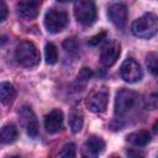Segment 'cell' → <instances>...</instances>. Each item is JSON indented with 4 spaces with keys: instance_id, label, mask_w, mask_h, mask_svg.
I'll return each instance as SVG.
<instances>
[{
    "instance_id": "cell-21",
    "label": "cell",
    "mask_w": 158,
    "mask_h": 158,
    "mask_svg": "<svg viewBox=\"0 0 158 158\" xmlns=\"http://www.w3.org/2000/svg\"><path fill=\"white\" fill-rule=\"evenodd\" d=\"M63 47L67 52L69 53H75L77 49H78V42L75 38H67L64 42H63Z\"/></svg>"
},
{
    "instance_id": "cell-7",
    "label": "cell",
    "mask_w": 158,
    "mask_h": 158,
    "mask_svg": "<svg viewBox=\"0 0 158 158\" xmlns=\"http://www.w3.org/2000/svg\"><path fill=\"white\" fill-rule=\"evenodd\" d=\"M120 75L127 83H137V81H139L142 79L143 73H142L141 65L133 58H127L121 64Z\"/></svg>"
},
{
    "instance_id": "cell-9",
    "label": "cell",
    "mask_w": 158,
    "mask_h": 158,
    "mask_svg": "<svg viewBox=\"0 0 158 158\" xmlns=\"http://www.w3.org/2000/svg\"><path fill=\"white\" fill-rule=\"evenodd\" d=\"M107 15L110 21L118 28H123L127 22V7L123 4H114L109 7Z\"/></svg>"
},
{
    "instance_id": "cell-19",
    "label": "cell",
    "mask_w": 158,
    "mask_h": 158,
    "mask_svg": "<svg viewBox=\"0 0 158 158\" xmlns=\"http://www.w3.org/2000/svg\"><path fill=\"white\" fill-rule=\"evenodd\" d=\"M146 64L148 70L156 77L158 78V54L156 53H149L146 58Z\"/></svg>"
},
{
    "instance_id": "cell-6",
    "label": "cell",
    "mask_w": 158,
    "mask_h": 158,
    "mask_svg": "<svg viewBox=\"0 0 158 158\" xmlns=\"http://www.w3.org/2000/svg\"><path fill=\"white\" fill-rule=\"evenodd\" d=\"M109 102V90L106 88H99L94 90L86 99V106L93 112H104Z\"/></svg>"
},
{
    "instance_id": "cell-8",
    "label": "cell",
    "mask_w": 158,
    "mask_h": 158,
    "mask_svg": "<svg viewBox=\"0 0 158 158\" xmlns=\"http://www.w3.org/2000/svg\"><path fill=\"white\" fill-rule=\"evenodd\" d=\"M19 115H20L22 125L26 128L27 135L30 137H36L38 135V121H37L36 115L32 111V109L30 106H22Z\"/></svg>"
},
{
    "instance_id": "cell-26",
    "label": "cell",
    "mask_w": 158,
    "mask_h": 158,
    "mask_svg": "<svg viewBox=\"0 0 158 158\" xmlns=\"http://www.w3.org/2000/svg\"><path fill=\"white\" fill-rule=\"evenodd\" d=\"M58 1H60V2H67V1H70V0H58Z\"/></svg>"
},
{
    "instance_id": "cell-11",
    "label": "cell",
    "mask_w": 158,
    "mask_h": 158,
    "mask_svg": "<svg viewBox=\"0 0 158 158\" xmlns=\"http://www.w3.org/2000/svg\"><path fill=\"white\" fill-rule=\"evenodd\" d=\"M63 126V112L59 109L52 110L44 118V128L49 133L58 132Z\"/></svg>"
},
{
    "instance_id": "cell-17",
    "label": "cell",
    "mask_w": 158,
    "mask_h": 158,
    "mask_svg": "<svg viewBox=\"0 0 158 158\" xmlns=\"http://www.w3.org/2000/svg\"><path fill=\"white\" fill-rule=\"evenodd\" d=\"M83 123H84L83 114L78 110H73L69 115V127H70V130L74 133H77L83 128Z\"/></svg>"
},
{
    "instance_id": "cell-4",
    "label": "cell",
    "mask_w": 158,
    "mask_h": 158,
    "mask_svg": "<svg viewBox=\"0 0 158 158\" xmlns=\"http://www.w3.org/2000/svg\"><path fill=\"white\" fill-rule=\"evenodd\" d=\"M96 6L93 0H77L74 4V16L83 26H90L96 20Z\"/></svg>"
},
{
    "instance_id": "cell-16",
    "label": "cell",
    "mask_w": 158,
    "mask_h": 158,
    "mask_svg": "<svg viewBox=\"0 0 158 158\" xmlns=\"http://www.w3.org/2000/svg\"><path fill=\"white\" fill-rule=\"evenodd\" d=\"M17 135H19L17 127L14 123H7V125L2 126V128H1V135H0L1 142L5 144L12 143L17 138Z\"/></svg>"
},
{
    "instance_id": "cell-3",
    "label": "cell",
    "mask_w": 158,
    "mask_h": 158,
    "mask_svg": "<svg viewBox=\"0 0 158 158\" xmlns=\"http://www.w3.org/2000/svg\"><path fill=\"white\" fill-rule=\"evenodd\" d=\"M139 102L137 93L128 89H120L115 99V114L120 117L130 114Z\"/></svg>"
},
{
    "instance_id": "cell-5",
    "label": "cell",
    "mask_w": 158,
    "mask_h": 158,
    "mask_svg": "<svg viewBox=\"0 0 158 158\" xmlns=\"http://www.w3.org/2000/svg\"><path fill=\"white\" fill-rule=\"evenodd\" d=\"M68 25V15L67 12L58 10V9H51L44 15V27L51 33H58L60 32L65 26Z\"/></svg>"
},
{
    "instance_id": "cell-15",
    "label": "cell",
    "mask_w": 158,
    "mask_h": 158,
    "mask_svg": "<svg viewBox=\"0 0 158 158\" xmlns=\"http://www.w3.org/2000/svg\"><path fill=\"white\" fill-rule=\"evenodd\" d=\"M16 96V90L14 85L9 81H2L0 84V99L4 105L11 104Z\"/></svg>"
},
{
    "instance_id": "cell-24",
    "label": "cell",
    "mask_w": 158,
    "mask_h": 158,
    "mask_svg": "<svg viewBox=\"0 0 158 158\" xmlns=\"http://www.w3.org/2000/svg\"><path fill=\"white\" fill-rule=\"evenodd\" d=\"M0 12H1V15H0V21H5V20H6V16H7V7H6V5H5L4 0L1 1Z\"/></svg>"
},
{
    "instance_id": "cell-20",
    "label": "cell",
    "mask_w": 158,
    "mask_h": 158,
    "mask_svg": "<svg viewBox=\"0 0 158 158\" xmlns=\"http://www.w3.org/2000/svg\"><path fill=\"white\" fill-rule=\"evenodd\" d=\"M60 157H65V158H70L75 156V144L74 143H67L65 146H63V148L59 152Z\"/></svg>"
},
{
    "instance_id": "cell-25",
    "label": "cell",
    "mask_w": 158,
    "mask_h": 158,
    "mask_svg": "<svg viewBox=\"0 0 158 158\" xmlns=\"http://www.w3.org/2000/svg\"><path fill=\"white\" fill-rule=\"evenodd\" d=\"M153 131H154L156 133H158V120L153 123Z\"/></svg>"
},
{
    "instance_id": "cell-2",
    "label": "cell",
    "mask_w": 158,
    "mask_h": 158,
    "mask_svg": "<svg viewBox=\"0 0 158 158\" xmlns=\"http://www.w3.org/2000/svg\"><path fill=\"white\" fill-rule=\"evenodd\" d=\"M16 60L25 68H35L40 63V52L30 41H22L15 51Z\"/></svg>"
},
{
    "instance_id": "cell-18",
    "label": "cell",
    "mask_w": 158,
    "mask_h": 158,
    "mask_svg": "<svg viewBox=\"0 0 158 158\" xmlns=\"http://www.w3.org/2000/svg\"><path fill=\"white\" fill-rule=\"evenodd\" d=\"M44 58L48 64H54L58 60V51L53 43H47L44 47Z\"/></svg>"
},
{
    "instance_id": "cell-14",
    "label": "cell",
    "mask_w": 158,
    "mask_h": 158,
    "mask_svg": "<svg viewBox=\"0 0 158 158\" xmlns=\"http://www.w3.org/2000/svg\"><path fill=\"white\" fill-rule=\"evenodd\" d=\"M127 141L136 147H144L151 142V135L146 130L136 131L127 136Z\"/></svg>"
},
{
    "instance_id": "cell-1",
    "label": "cell",
    "mask_w": 158,
    "mask_h": 158,
    "mask_svg": "<svg viewBox=\"0 0 158 158\" xmlns=\"http://www.w3.org/2000/svg\"><path fill=\"white\" fill-rule=\"evenodd\" d=\"M131 30L136 37L149 40L158 33V16L156 14L147 12L133 21Z\"/></svg>"
},
{
    "instance_id": "cell-22",
    "label": "cell",
    "mask_w": 158,
    "mask_h": 158,
    "mask_svg": "<svg viewBox=\"0 0 158 158\" xmlns=\"http://www.w3.org/2000/svg\"><path fill=\"white\" fill-rule=\"evenodd\" d=\"M106 36H107V33H106V31H101V32H99L98 35H95V36H93L90 40H89V44L90 46H98L99 43H101L105 38H106Z\"/></svg>"
},
{
    "instance_id": "cell-12",
    "label": "cell",
    "mask_w": 158,
    "mask_h": 158,
    "mask_svg": "<svg viewBox=\"0 0 158 158\" xmlns=\"http://www.w3.org/2000/svg\"><path fill=\"white\" fill-rule=\"evenodd\" d=\"M120 44L117 43H112V44H109L106 46L102 52H101V56H100V62L104 67H111L116 63V60L118 59L120 57Z\"/></svg>"
},
{
    "instance_id": "cell-10",
    "label": "cell",
    "mask_w": 158,
    "mask_h": 158,
    "mask_svg": "<svg viewBox=\"0 0 158 158\" xmlns=\"http://www.w3.org/2000/svg\"><path fill=\"white\" fill-rule=\"evenodd\" d=\"M41 0H20L17 4V12L21 17L32 20L38 14Z\"/></svg>"
},
{
    "instance_id": "cell-23",
    "label": "cell",
    "mask_w": 158,
    "mask_h": 158,
    "mask_svg": "<svg viewBox=\"0 0 158 158\" xmlns=\"http://www.w3.org/2000/svg\"><path fill=\"white\" fill-rule=\"evenodd\" d=\"M91 75H93V72H91L89 68L84 67V68H81L80 72L78 73V80H80V81H88V80L91 78Z\"/></svg>"
},
{
    "instance_id": "cell-13",
    "label": "cell",
    "mask_w": 158,
    "mask_h": 158,
    "mask_svg": "<svg viewBox=\"0 0 158 158\" xmlns=\"http://www.w3.org/2000/svg\"><path fill=\"white\" fill-rule=\"evenodd\" d=\"M105 149V141L98 136H90L84 144V154L85 156H99Z\"/></svg>"
}]
</instances>
